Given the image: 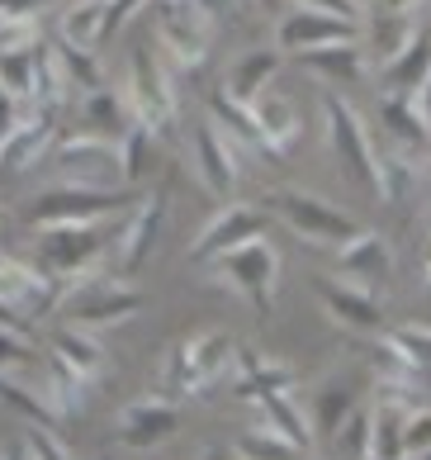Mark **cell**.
<instances>
[{"instance_id":"cell-45","label":"cell","mask_w":431,"mask_h":460,"mask_svg":"<svg viewBox=\"0 0 431 460\" xmlns=\"http://www.w3.org/2000/svg\"><path fill=\"white\" fill-rule=\"evenodd\" d=\"M295 10H318V14H332V20L365 29V5L360 0H295Z\"/></svg>"},{"instance_id":"cell-21","label":"cell","mask_w":431,"mask_h":460,"mask_svg":"<svg viewBox=\"0 0 431 460\" xmlns=\"http://www.w3.org/2000/svg\"><path fill=\"white\" fill-rule=\"evenodd\" d=\"M251 119H256V133H261V147L270 152V157H280V152L295 147L299 138V110H295V100L280 95V91H261L251 100Z\"/></svg>"},{"instance_id":"cell-3","label":"cell","mask_w":431,"mask_h":460,"mask_svg":"<svg viewBox=\"0 0 431 460\" xmlns=\"http://www.w3.org/2000/svg\"><path fill=\"white\" fill-rule=\"evenodd\" d=\"M53 185H95V190H114L124 181V162H119V143L100 138V133H72L57 138L53 152L43 157Z\"/></svg>"},{"instance_id":"cell-40","label":"cell","mask_w":431,"mask_h":460,"mask_svg":"<svg viewBox=\"0 0 431 460\" xmlns=\"http://www.w3.org/2000/svg\"><path fill=\"white\" fill-rule=\"evenodd\" d=\"M337 451L347 460H370V413L365 408H351V418L337 428Z\"/></svg>"},{"instance_id":"cell-37","label":"cell","mask_w":431,"mask_h":460,"mask_svg":"<svg viewBox=\"0 0 431 460\" xmlns=\"http://www.w3.org/2000/svg\"><path fill=\"white\" fill-rule=\"evenodd\" d=\"M384 342L403 356V361L412 366V370H427L431 366V328L427 323H403V328H393V332H384Z\"/></svg>"},{"instance_id":"cell-33","label":"cell","mask_w":431,"mask_h":460,"mask_svg":"<svg viewBox=\"0 0 431 460\" xmlns=\"http://www.w3.org/2000/svg\"><path fill=\"white\" fill-rule=\"evenodd\" d=\"M303 451L295 447V441H285L280 432H270L266 422H256V428H247L242 437L233 441V460H299Z\"/></svg>"},{"instance_id":"cell-6","label":"cell","mask_w":431,"mask_h":460,"mask_svg":"<svg viewBox=\"0 0 431 460\" xmlns=\"http://www.w3.org/2000/svg\"><path fill=\"white\" fill-rule=\"evenodd\" d=\"M143 289L119 280V276H95V280H81V285H66L62 289V309L72 328H114V323H128L137 309H143Z\"/></svg>"},{"instance_id":"cell-7","label":"cell","mask_w":431,"mask_h":460,"mask_svg":"<svg viewBox=\"0 0 431 460\" xmlns=\"http://www.w3.org/2000/svg\"><path fill=\"white\" fill-rule=\"evenodd\" d=\"M128 110H133V124L147 128V133H162L171 119H176V86H171L166 66L152 58V48H133V62H128Z\"/></svg>"},{"instance_id":"cell-12","label":"cell","mask_w":431,"mask_h":460,"mask_svg":"<svg viewBox=\"0 0 431 460\" xmlns=\"http://www.w3.org/2000/svg\"><path fill=\"white\" fill-rule=\"evenodd\" d=\"M251 237H266V214L251 209V204L228 199V204H223V209L209 218V224H204L195 237H189V257L209 266L214 257H223V252L251 243Z\"/></svg>"},{"instance_id":"cell-8","label":"cell","mask_w":431,"mask_h":460,"mask_svg":"<svg viewBox=\"0 0 431 460\" xmlns=\"http://www.w3.org/2000/svg\"><path fill=\"white\" fill-rule=\"evenodd\" d=\"M322 119H327V138H332V152H337V162L347 166V176L356 185H365V190H374V138H370L365 119H360L351 100H341L337 91L322 95Z\"/></svg>"},{"instance_id":"cell-25","label":"cell","mask_w":431,"mask_h":460,"mask_svg":"<svg viewBox=\"0 0 431 460\" xmlns=\"http://www.w3.org/2000/svg\"><path fill=\"white\" fill-rule=\"evenodd\" d=\"M431 76V39L418 33L393 62H384V95H418Z\"/></svg>"},{"instance_id":"cell-31","label":"cell","mask_w":431,"mask_h":460,"mask_svg":"<svg viewBox=\"0 0 431 460\" xmlns=\"http://www.w3.org/2000/svg\"><path fill=\"white\" fill-rule=\"evenodd\" d=\"M379 119H384V128L403 147L431 143V128H427V119L418 114V105H412V95H384V100H379Z\"/></svg>"},{"instance_id":"cell-18","label":"cell","mask_w":431,"mask_h":460,"mask_svg":"<svg viewBox=\"0 0 431 460\" xmlns=\"http://www.w3.org/2000/svg\"><path fill=\"white\" fill-rule=\"evenodd\" d=\"M299 375L289 370L285 361H270V356H256L251 347H237V361H233V389L237 399H251L261 403L270 394H295Z\"/></svg>"},{"instance_id":"cell-4","label":"cell","mask_w":431,"mask_h":460,"mask_svg":"<svg viewBox=\"0 0 431 460\" xmlns=\"http://www.w3.org/2000/svg\"><path fill=\"white\" fill-rule=\"evenodd\" d=\"M137 199L143 195L128 190V185H114V190H95V185H48L33 199V228L39 224H114Z\"/></svg>"},{"instance_id":"cell-51","label":"cell","mask_w":431,"mask_h":460,"mask_svg":"<svg viewBox=\"0 0 431 460\" xmlns=\"http://www.w3.org/2000/svg\"><path fill=\"white\" fill-rule=\"evenodd\" d=\"M418 266H422V280L431 285V233L422 237V252H418Z\"/></svg>"},{"instance_id":"cell-50","label":"cell","mask_w":431,"mask_h":460,"mask_svg":"<svg viewBox=\"0 0 431 460\" xmlns=\"http://www.w3.org/2000/svg\"><path fill=\"white\" fill-rule=\"evenodd\" d=\"M412 105H418V114L427 119V128H431V76H427V86H422L418 95H412Z\"/></svg>"},{"instance_id":"cell-1","label":"cell","mask_w":431,"mask_h":460,"mask_svg":"<svg viewBox=\"0 0 431 460\" xmlns=\"http://www.w3.org/2000/svg\"><path fill=\"white\" fill-rule=\"evenodd\" d=\"M110 247H114L110 224H39L33 228V266L62 289L105 276Z\"/></svg>"},{"instance_id":"cell-20","label":"cell","mask_w":431,"mask_h":460,"mask_svg":"<svg viewBox=\"0 0 431 460\" xmlns=\"http://www.w3.org/2000/svg\"><path fill=\"white\" fill-rule=\"evenodd\" d=\"M318 299L332 323H341V328L351 332H379L384 328V309H379V295H370V289H356L347 280H318Z\"/></svg>"},{"instance_id":"cell-27","label":"cell","mask_w":431,"mask_h":460,"mask_svg":"<svg viewBox=\"0 0 431 460\" xmlns=\"http://www.w3.org/2000/svg\"><path fill=\"white\" fill-rule=\"evenodd\" d=\"M256 408H261V422H266L270 432H280L285 441H295L299 451L313 447V437H318V432H313V418L299 408L295 394H270V399H261Z\"/></svg>"},{"instance_id":"cell-36","label":"cell","mask_w":431,"mask_h":460,"mask_svg":"<svg viewBox=\"0 0 431 460\" xmlns=\"http://www.w3.org/2000/svg\"><path fill=\"white\" fill-rule=\"evenodd\" d=\"M39 366H43V356L24 328H0V375H29Z\"/></svg>"},{"instance_id":"cell-48","label":"cell","mask_w":431,"mask_h":460,"mask_svg":"<svg viewBox=\"0 0 431 460\" xmlns=\"http://www.w3.org/2000/svg\"><path fill=\"white\" fill-rule=\"evenodd\" d=\"M14 124H20V105H14L10 95H0V143L14 133Z\"/></svg>"},{"instance_id":"cell-30","label":"cell","mask_w":431,"mask_h":460,"mask_svg":"<svg viewBox=\"0 0 431 460\" xmlns=\"http://www.w3.org/2000/svg\"><path fill=\"white\" fill-rule=\"evenodd\" d=\"M275 72H280V48H256V53H247L242 62L233 66V81H228V95L242 100V105H251L261 91H270Z\"/></svg>"},{"instance_id":"cell-15","label":"cell","mask_w":431,"mask_h":460,"mask_svg":"<svg viewBox=\"0 0 431 460\" xmlns=\"http://www.w3.org/2000/svg\"><path fill=\"white\" fill-rule=\"evenodd\" d=\"M176 428H180V408L162 394H147V399H133L124 413H119L114 437H119V447H128V451H152V447H162L166 437H176Z\"/></svg>"},{"instance_id":"cell-53","label":"cell","mask_w":431,"mask_h":460,"mask_svg":"<svg viewBox=\"0 0 431 460\" xmlns=\"http://www.w3.org/2000/svg\"><path fill=\"white\" fill-rule=\"evenodd\" d=\"M0 460H29V451L24 447H5V451H0Z\"/></svg>"},{"instance_id":"cell-32","label":"cell","mask_w":431,"mask_h":460,"mask_svg":"<svg viewBox=\"0 0 431 460\" xmlns=\"http://www.w3.org/2000/svg\"><path fill=\"white\" fill-rule=\"evenodd\" d=\"M303 66L327 76V81H360L365 76V48L360 43H337V48H322V53H303Z\"/></svg>"},{"instance_id":"cell-55","label":"cell","mask_w":431,"mask_h":460,"mask_svg":"<svg viewBox=\"0 0 431 460\" xmlns=\"http://www.w3.org/2000/svg\"><path fill=\"white\" fill-rule=\"evenodd\" d=\"M0 228H5V204H0Z\"/></svg>"},{"instance_id":"cell-57","label":"cell","mask_w":431,"mask_h":460,"mask_svg":"<svg viewBox=\"0 0 431 460\" xmlns=\"http://www.w3.org/2000/svg\"><path fill=\"white\" fill-rule=\"evenodd\" d=\"M418 460H431V456H418Z\"/></svg>"},{"instance_id":"cell-39","label":"cell","mask_w":431,"mask_h":460,"mask_svg":"<svg viewBox=\"0 0 431 460\" xmlns=\"http://www.w3.org/2000/svg\"><path fill=\"white\" fill-rule=\"evenodd\" d=\"M53 53L62 58V66H66V76H72V86L76 91H100L105 86V76H100V62H95V53H81V48H72V43H53Z\"/></svg>"},{"instance_id":"cell-14","label":"cell","mask_w":431,"mask_h":460,"mask_svg":"<svg viewBox=\"0 0 431 460\" xmlns=\"http://www.w3.org/2000/svg\"><path fill=\"white\" fill-rule=\"evenodd\" d=\"M57 299V285L43 276L33 261L24 257H10V252H0V309H10L14 318H39L53 309Z\"/></svg>"},{"instance_id":"cell-44","label":"cell","mask_w":431,"mask_h":460,"mask_svg":"<svg viewBox=\"0 0 431 460\" xmlns=\"http://www.w3.org/2000/svg\"><path fill=\"white\" fill-rule=\"evenodd\" d=\"M24 451H29V460H72V451L62 447V437L53 428H29L24 432Z\"/></svg>"},{"instance_id":"cell-34","label":"cell","mask_w":431,"mask_h":460,"mask_svg":"<svg viewBox=\"0 0 431 460\" xmlns=\"http://www.w3.org/2000/svg\"><path fill=\"white\" fill-rule=\"evenodd\" d=\"M33 91V48H5L0 53V95L24 105Z\"/></svg>"},{"instance_id":"cell-42","label":"cell","mask_w":431,"mask_h":460,"mask_svg":"<svg viewBox=\"0 0 431 460\" xmlns=\"http://www.w3.org/2000/svg\"><path fill=\"white\" fill-rule=\"evenodd\" d=\"M147 147H152V133L147 128H128L124 138H119V162H124V181H137L147 172Z\"/></svg>"},{"instance_id":"cell-17","label":"cell","mask_w":431,"mask_h":460,"mask_svg":"<svg viewBox=\"0 0 431 460\" xmlns=\"http://www.w3.org/2000/svg\"><path fill=\"white\" fill-rule=\"evenodd\" d=\"M337 266H341V276H347V285L379 295L384 280H389V270H393V247L384 243V233H365V228H360L351 243L337 247Z\"/></svg>"},{"instance_id":"cell-19","label":"cell","mask_w":431,"mask_h":460,"mask_svg":"<svg viewBox=\"0 0 431 460\" xmlns=\"http://www.w3.org/2000/svg\"><path fill=\"white\" fill-rule=\"evenodd\" d=\"M57 143V119L48 114H29L14 124V133L0 143V176H20V172H33L48 152Z\"/></svg>"},{"instance_id":"cell-23","label":"cell","mask_w":431,"mask_h":460,"mask_svg":"<svg viewBox=\"0 0 431 460\" xmlns=\"http://www.w3.org/2000/svg\"><path fill=\"white\" fill-rule=\"evenodd\" d=\"M48 356H57L62 366H72L85 385L100 380V375L110 370V356H105V347H100V337H95V332H85V328H72V323L53 332V342H48Z\"/></svg>"},{"instance_id":"cell-47","label":"cell","mask_w":431,"mask_h":460,"mask_svg":"<svg viewBox=\"0 0 431 460\" xmlns=\"http://www.w3.org/2000/svg\"><path fill=\"white\" fill-rule=\"evenodd\" d=\"M0 5L14 10V14H29V20H39L48 5H62V0H0Z\"/></svg>"},{"instance_id":"cell-29","label":"cell","mask_w":431,"mask_h":460,"mask_svg":"<svg viewBox=\"0 0 431 460\" xmlns=\"http://www.w3.org/2000/svg\"><path fill=\"white\" fill-rule=\"evenodd\" d=\"M418 190V166L393 147H374V195L384 204H403Z\"/></svg>"},{"instance_id":"cell-22","label":"cell","mask_w":431,"mask_h":460,"mask_svg":"<svg viewBox=\"0 0 431 460\" xmlns=\"http://www.w3.org/2000/svg\"><path fill=\"white\" fill-rule=\"evenodd\" d=\"M72 76H66V66L62 58L53 53V48H33V91H29V105L33 114H48V119H57L66 105H72Z\"/></svg>"},{"instance_id":"cell-38","label":"cell","mask_w":431,"mask_h":460,"mask_svg":"<svg viewBox=\"0 0 431 460\" xmlns=\"http://www.w3.org/2000/svg\"><path fill=\"white\" fill-rule=\"evenodd\" d=\"M374 39H379V53H384V62H393L412 39H418V24H412L408 10H384V20L374 24Z\"/></svg>"},{"instance_id":"cell-49","label":"cell","mask_w":431,"mask_h":460,"mask_svg":"<svg viewBox=\"0 0 431 460\" xmlns=\"http://www.w3.org/2000/svg\"><path fill=\"white\" fill-rule=\"evenodd\" d=\"M189 5H195L199 14H204V20H209V24H218L223 20V14H228L233 10V0H189Z\"/></svg>"},{"instance_id":"cell-35","label":"cell","mask_w":431,"mask_h":460,"mask_svg":"<svg viewBox=\"0 0 431 460\" xmlns=\"http://www.w3.org/2000/svg\"><path fill=\"white\" fill-rule=\"evenodd\" d=\"M351 408H356V394H351L347 385H322V389H318L313 413H308V418L318 422L313 432H322V437H337V428L351 418Z\"/></svg>"},{"instance_id":"cell-56","label":"cell","mask_w":431,"mask_h":460,"mask_svg":"<svg viewBox=\"0 0 431 460\" xmlns=\"http://www.w3.org/2000/svg\"><path fill=\"white\" fill-rule=\"evenodd\" d=\"M261 5H280V0H261Z\"/></svg>"},{"instance_id":"cell-43","label":"cell","mask_w":431,"mask_h":460,"mask_svg":"<svg viewBox=\"0 0 431 460\" xmlns=\"http://www.w3.org/2000/svg\"><path fill=\"white\" fill-rule=\"evenodd\" d=\"M403 456H431V408H412L403 418Z\"/></svg>"},{"instance_id":"cell-28","label":"cell","mask_w":431,"mask_h":460,"mask_svg":"<svg viewBox=\"0 0 431 460\" xmlns=\"http://www.w3.org/2000/svg\"><path fill=\"white\" fill-rule=\"evenodd\" d=\"M0 399L14 413L29 418V428H57V408L48 403L43 380H24V375H0Z\"/></svg>"},{"instance_id":"cell-5","label":"cell","mask_w":431,"mask_h":460,"mask_svg":"<svg viewBox=\"0 0 431 460\" xmlns=\"http://www.w3.org/2000/svg\"><path fill=\"white\" fill-rule=\"evenodd\" d=\"M209 276L228 285L233 295H242L256 314H270L275 285H280V252L270 247V237H251V243L223 252L209 261Z\"/></svg>"},{"instance_id":"cell-41","label":"cell","mask_w":431,"mask_h":460,"mask_svg":"<svg viewBox=\"0 0 431 460\" xmlns=\"http://www.w3.org/2000/svg\"><path fill=\"white\" fill-rule=\"evenodd\" d=\"M5 48H39V20L0 5V53H5Z\"/></svg>"},{"instance_id":"cell-54","label":"cell","mask_w":431,"mask_h":460,"mask_svg":"<svg viewBox=\"0 0 431 460\" xmlns=\"http://www.w3.org/2000/svg\"><path fill=\"white\" fill-rule=\"evenodd\" d=\"M199 460H228V451H218V447H209V451H204Z\"/></svg>"},{"instance_id":"cell-13","label":"cell","mask_w":431,"mask_h":460,"mask_svg":"<svg viewBox=\"0 0 431 460\" xmlns=\"http://www.w3.org/2000/svg\"><path fill=\"white\" fill-rule=\"evenodd\" d=\"M337 43H360V24L347 20H332V14H318V10H289L280 24H275V48L280 53H322V48H337Z\"/></svg>"},{"instance_id":"cell-9","label":"cell","mask_w":431,"mask_h":460,"mask_svg":"<svg viewBox=\"0 0 431 460\" xmlns=\"http://www.w3.org/2000/svg\"><path fill=\"white\" fill-rule=\"evenodd\" d=\"M270 204H275V214H280L285 224L303 237V243L341 247V243H351V237L360 233V224L351 214H341L337 204H327V199L308 195V190H275Z\"/></svg>"},{"instance_id":"cell-10","label":"cell","mask_w":431,"mask_h":460,"mask_svg":"<svg viewBox=\"0 0 431 460\" xmlns=\"http://www.w3.org/2000/svg\"><path fill=\"white\" fill-rule=\"evenodd\" d=\"M152 20H157V43L176 58V66H199L209 58L214 24L204 20L189 0H157V5H152Z\"/></svg>"},{"instance_id":"cell-26","label":"cell","mask_w":431,"mask_h":460,"mask_svg":"<svg viewBox=\"0 0 431 460\" xmlns=\"http://www.w3.org/2000/svg\"><path fill=\"white\" fill-rule=\"evenodd\" d=\"M81 119L91 124V133H100V138H114V143L133 128L128 95H114L110 86H100V91H91V95H81Z\"/></svg>"},{"instance_id":"cell-11","label":"cell","mask_w":431,"mask_h":460,"mask_svg":"<svg viewBox=\"0 0 431 460\" xmlns=\"http://www.w3.org/2000/svg\"><path fill=\"white\" fill-rule=\"evenodd\" d=\"M162 218H166V195H143L128 209V218L114 228V247H110V266H114V276L124 280L133 276L137 266L147 261V252L152 243H157V233H162Z\"/></svg>"},{"instance_id":"cell-16","label":"cell","mask_w":431,"mask_h":460,"mask_svg":"<svg viewBox=\"0 0 431 460\" xmlns=\"http://www.w3.org/2000/svg\"><path fill=\"white\" fill-rule=\"evenodd\" d=\"M189 152H195V172L204 181V190L228 199L237 190V147L223 138V133L214 128V119H199L195 128H189Z\"/></svg>"},{"instance_id":"cell-52","label":"cell","mask_w":431,"mask_h":460,"mask_svg":"<svg viewBox=\"0 0 431 460\" xmlns=\"http://www.w3.org/2000/svg\"><path fill=\"white\" fill-rule=\"evenodd\" d=\"M379 5H384V10H408V14H412V10H418V0H379Z\"/></svg>"},{"instance_id":"cell-2","label":"cell","mask_w":431,"mask_h":460,"mask_svg":"<svg viewBox=\"0 0 431 460\" xmlns=\"http://www.w3.org/2000/svg\"><path fill=\"white\" fill-rule=\"evenodd\" d=\"M233 361H237V342L228 332H218V328L189 332L185 342H176L166 356V385L176 389V394L199 399V394H209L223 375H233Z\"/></svg>"},{"instance_id":"cell-46","label":"cell","mask_w":431,"mask_h":460,"mask_svg":"<svg viewBox=\"0 0 431 460\" xmlns=\"http://www.w3.org/2000/svg\"><path fill=\"white\" fill-rule=\"evenodd\" d=\"M137 10H143V0H110V24H105V39H114V33L124 29Z\"/></svg>"},{"instance_id":"cell-24","label":"cell","mask_w":431,"mask_h":460,"mask_svg":"<svg viewBox=\"0 0 431 460\" xmlns=\"http://www.w3.org/2000/svg\"><path fill=\"white\" fill-rule=\"evenodd\" d=\"M105 24H110V0H72L57 20V43L95 53V48L105 43Z\"/></svg>"}]
</instances>
